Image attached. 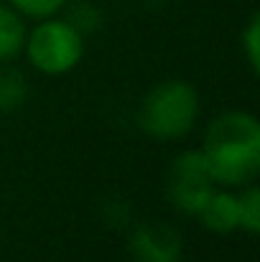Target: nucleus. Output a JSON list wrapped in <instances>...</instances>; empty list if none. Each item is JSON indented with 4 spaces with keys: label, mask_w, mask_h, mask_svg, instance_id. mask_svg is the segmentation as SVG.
<instances>
[{
    "label": "nucleus",
    "mask_w": 260,
    "mask_h": 262,
    "mask_svg": "<svg viewBox=\"0 0 260 262\" xmlns=\"http://www.w3.org/2000/svg\"><path fill=\"white\" fill-rule=\"evenodd\" d=\"M202 156L214 183H253L260 173V122L243 110L222 112L207 127Z\"/></svg>",
    "instance_id": "f257e3e1"
},
{
    "label": "nucleus",
    "mask_w": 260,
    "mask_h": 262,
    "mask_svg": "<svg viewBox=\"0 0 260 262\" xmlns=\"http://www.w3.org/2000/svg\"><path fill=\"white\" fill-rule=\"evenodd\" d=\"M196 112H199V97L194 87L171 79L153 87L143 97L138 120L151 138L178 140L194 127Z\"/></svg>",
    "instance_id": "f03ea898"
},
{
    "label": "nucleus",
    "mask_w": 260,
    "mask_h": 262,
    "mask_svg": "<svg viewBox=\"0 0 260 262\" xmlns=\"http://www.w3.org/2000/svg\"><path fill=\"white\" fill-rule=\"evenodd\" d=\"M28 61L44 74H67L74 69L85 54V36L69 23L44 18L26 38Z\"/></svg>",
    "instance_id": "7ed1b4c3"
},
{
    "label": "nucleus",
    "mask_w": 260,
    "mask_h": 262,
    "mask_svg": "<svg viewBox=\"0 0 260 262\" xmlns=\"http://www.w3.org/2000/svg\"><path fill=\"white\" fill-rule=\"evenodd\" d=\"M214 191V178L207 168L202 150H186L171 163L169 171V199L176 209L196 214Z\"/></svg>",
    "instance_id": "20e7f679"
},
{
    "label": "nucleus",
    "mask_w": 260,
    "mask_h": 262,
    "mask_svg": "<svg viewBox=\"0 0 260 262\" xmlns=\"http://www.w3.org/2000/svg\"><path fill=\"white\" fill-rule=\"evenodd\" d=\"M130 255L135 262H178L181 237L169 224H143L130 237Z\"/></svg>",
    "instance_id": "39448f33"
},
{
    "label": "nucleus",
    "mask_w": 260,
    "mask_h": 262,
    "mask_svg": "<svg viewBox=\"0 0 260 262\" xmlns=\"http://www.w3.org/2000/svg\"><path fill=\"white\" fill-rule=\"evenodd\" d=\"M202 224L209 232L217 234H227L232 229L240 227V216H237V196L227 193V191H212L209 199L202 204V209L196 211Z\"/></svg>",
    "instance_id": "423d86ee"
},
{
    "label": "nucleus",
    "mask_w": 260,
    "mask_h": 262,
    "mask_svg": "<svg viewBox=\"0 0 260 262\" xmlns=\"http://www.w3.org/2000/svg\"><path fill=\"white\" fill-rule=\"evenodd\" d=\"M26 43V28L21 15L0 3V61H10Z\"/></svg>",
    "instance_id": "0eeeda50"
},
{
    "label": "nucleus",
    "mask_w": 260,
    "mask_h": 262,
    "mask_svg": "<svg viewBox=\"0 0 260 262\" xmlns=\"http://www.w3.org/2000/svg\"><path fill=\"white\" fill-rule=\"evenodd\" d=\"M28 84L18 69H3L0 72V112H13L26 102Z\"/></svg>",
    "instance_id": "6e6552de"
},
{
    "label": "nucleus",
    "mask_w": 260,
    "mask_h": 262,
    "mask_svg": "<svg viewBox=\"0 0 260 262\" xmlns=\"http://www.w3.org/2000/svg\"><path fill=\"white\" fill-rule=\"evenodd\" d=\"M237 216H240V227L250 234H255L260 229V188L250 186L237 196Z\"/></svg>",
    "instance_id": "1a4fd4ad"
},
{
    "label": "nucleus",
    "mask_w": 260,
    "mask_h": 262,
    "mask_svg": "<svg viewBox=\"0 0 260 262\" xmlns=\"http://www.w3.org/2000/svg\"><path fill=\"white\" fill-rule=\"evenodd\" d=\"M64 3L67 0H10L13 10H18L28 18H38V20L56 15L64 8Z\"/></svg>",
    "instance_id": "9d476101"
},
{
    "label": "nucleus",
    "mask_w": 260,
    "mask_h": 262,
    "mask_svg": "<svg viewBox=\"0 0 260 262\" xmlns=\"http://www.w3.org/2000/svg\"><path fill=\"white\" fill-rule=\"evenodd\" d=\"M67 20H69L82 36H87V33H92V31L99 26V10H97L92 3H77V5H72Z\"/></svg>",
    "instance_id": "9b49d317"
},
{
    "label": "nucleus",
    "mask_w": 260,
    "mask_h": 262,
    "mask_svg": "<svg viewBox=\"0 0 260 262\" xmlns=\"http://www.w3.org/2000/svg\"><path fill=\"white\" fill-rule=\"evenodd\" d=\"M243 46H245V56L253 67V72H258L260 67V18L258 13L248 20L245 31H243Z\"/></svg>",
    "instance_id": "f8f14e48"
}]
</instances>
